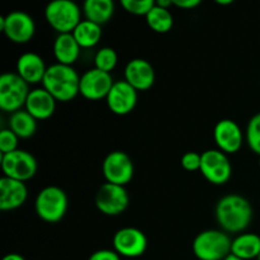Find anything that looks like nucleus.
I'll return each instance as SVG.
<instances>
[{"label":"nucleus","mask_w":260,"mask_h":260,"mask_svg":"<svg viewBox=\"0 0 260 260\" xmlns=\"http://www.w3.org/2000/svg\"><path fill=\"white\" fill-rule=\"evenodd\" d=\"M216 220L226 234H240L245 231L253 220V207L240 194H228L216 205Z\"/></svg>","instance_id":"1"},{"label":"nucleus","mask_w":260,"mask_h":260,"mask_svg":"<svg viewBox=\"0 0 260 260\" xmlns=\"http://www.w3.org/2000/svg\"><path fill=\"white\" fill-rule=\"evenodd\" d=\"M81 47L76 42L73 33L58 35L53 42V55L57 63L73 66L80 55Z\"/></svg>","instance_id":"20"},{"label":"nucleus","mask_w":260,"mask_h":260,"mask_svg":"<svg viewBox=\"0 0 260 260\" xmlns=\"http://www.w3.org/2000/svg\"><path fill=\"white\" fill-rule=\"evenodd\" d=\"M146 23L154 32L168 33L174 25V17L170 9H165L155 4V7L146 15Z\"/></svg>","instance_id":"25"},{"label":"nucleus","mask_w":260,"mask_h":260,"mask_svg":"<svg viewBox=\"0 0 260 260\" xmlns=\"http://www.w3.org/2000/svg\"><path fill=\"white\" fill-rule=\"evenodd\" d=\"M18 141L19 137L10 128H4L0 131V152L2 155L18 150Z\"/></svg>","instance_id":"29"},{"label":"nucleus","mask_w":260,"mask_h":260,"mask_svg":"<svg viewBox=\"0 0 260 260\" xmlns=\"http://www.w3.org/2000/svg\"><path fill=\"white\" fill-rule=\"evenodd\" d=\"M28 197L24 182L2 177L0 179V210L13 211L22 207Z\"/></svg>","instance_id":"17"},{"label":"nucleus","mask_w":260,"mask_h":260,"mask_svg":"<svg viewBox=\"0 0 260 260\" xmlns=\"http://www.w3.org/2000/svg\"><path fill=\"white\" fill-rule=\"evenodd\" d=\"M45 18L58 35L73 33L81 22V10L71 0H53L46 7Z\"/></svg>","instance_id":"5"},{"label":"nucleus","mask_w":260,"mask_h":260,"mask_svg":"<svg viewBox=\"0 0 260 260\" xmlns=\"http://www.w3.org/2000/svg\"><path fill=\"white\" fill-rule=\"evenodd\" d=\"M137 90L126 80L114 81L111 91L107 95V106L112 113L126 116L135 109L137 104Z\"/></svg>","instance_id":"14"},{"label":"nucleus","mask_w":260,"mask_h":260,"mask_svg":"<svg viewBox=\"0 0 260 260\" xmlns=\"http://www.w3.org/2000/svg\"><path fill=\"white\" fill-rule=\"evenodd\" d=\"M29 85L17 73H4L0 76V109L14 113L25 106Z\"/></svg>","instance_id":"6"},{"label":"nucleus","mask_w":260,"mask_h":260,"mask_svg":"<svg viewBox=\"0 0 260 260\" xmlns=\"http://www.w3.org/2000/svg\"><path fill=\"white\" fill-rule=\"evenodd\" d=\"M56 102L45 88H36L30 90L24 108L37 121H45L55 113Z\"/></svg>","instance_id":"19"},{"label":"nucleus","mask_w":260,"mask_h":260,"mask_svg":"<svg viewBox=\"0 0 260 260\" xmlns=\"http://www.w3.org/2000/svg\"><path fill=\"white\" fill-rule=\"evenodd\" d=\"M223 260H243V259L238 258V256H235V255H234V254H230V255H229L228 258H225Z\"/></svg>","instance_id":"36"},{"label":"nucleus","mask_w":260,"mask_h":260,"mask_svg":"<svg viewBox=\"0 0 260 260\" xmlns=\"http://www.w3.org/2000/svg\"><path fill=\"white\" fill-rule=\"evenodd\" d=\"M102 27L90 22V20H81L78 27L74 29L73 36L81 48H91L99 43L102 40Z\"/></svg>","instance_id":"24"},{"label":"nucleus","mask_w":260,"mask_h":260,"mask_svg":"<svg viewBox=\"0 0 260 260\" xmlns=\"http://www.w3.org/2000/svg\"><path fill=\"white\" fill-rule=\"evenodd\" d=\"M69 200L65 190L56 185L40 190L35 201V210L38 217L48 223H56L63 218L68 211Z\"/></svg>","instance_id":"4"},{"label":"nucleus","mask_w":260,"mask_h":260,"mask_svg":"<svg viewBox=\"0 0 260 260\" xmlns=\"http://www.w3.org/2000/svg\"><path fill=\"white\" fill-rule=\"evenodd\" d=\"M129 196L122 185L104 183L99 187L95 196V206L106 216H119L127 210Z\"/></svg>","instance_id":"10"},{"label":"nucleus","mask_w":260,"mask_h":260,"mask_svg":"<svg viewBox=\"0 0 260 260\" xmlns=\"http://www.w3.org/2000/svg\"><path fill=\"white\" fill-rule=\"evenodd\" d=\"M200 4V0H173V5L182 9H194Z\"/></svg>","instance_id":"32"},{"label":"nucleus","mask_w":260,"mask_h":260,"mask_svg":"<svg viewBox=\"0 0 260 260\" xmlns=\"http://www.w3.org/2000/svg\"><path fill=\"white\" fill-rule=\"evenodd\" d=\"M80 78L73 66L53 63L48 66L42 81L45 88L57 102H71L80 94Z\"/></svg>","instance_id":"2"},{"label":"nucleus","mask_w":260,"mask_h":260,"mask_svg":"<svg viewBox=\"0 0 260 260\" xmlns=\"http://www.w3.org/2000/svg\"><path fill=\"white\" fill-rule=\"evenodd\" d=\"M256 260H260V255H259V256H258V259H256Z\"/></svg>","instance_id":"38"},{"label":"nucleus","mask_w":260,"mask_h":260,"mask_svg":"<svg viewBox=\"0 0 260 260\" xmlns=\"http://www.w3.org/2000/svg\"><path fill=\"white\" fill-rule=\"evenodd\" d=\"M9 128L19 139H29L37 131V119L30 116L25 109L10 114Z\"/></svg>","instance_id":"23"},{"label":"nucleus","mask_w":260,"mask_h":260,"mask_svg":"<svg viewBox=\"0 0 260 260\" xmlns=\"http://www.w3.org/2000/svg\"><path fill=\"white\" fill-rule=\"evenodd\" d=\"M231 254L243 260L258 259L260 255V236L251 233L238 235L231 244Z\"/></svg>","instance_id":"21"},{"label":"nucleus","mask_w":260,"mask_h":260,"mask_svg":"<svg viewBox=\"0 0 260 260\" xmlns=\"http://www.w3.org/2000/svg\"><path fill=\"white\" fill-rule=\"evenodd\" d=\"M83 13L86 20L103 25L114 14V3L112 0H86L83 4Z\"/></svg>","instance_id":"22"},{"label":"nucleus","mask_w":260,"mask_h":260,"mask_svg":"<svg viewBox=\"0 0 260 260\" xmlns=\"http://www.w3.org/2000/svg\"><path fill=\"white\" fill-rule=\"evenodd\" d=\"M259 167H260V156H259Z\"/></svg>","instance_id":"37"},{"label":"nucleus","mask_w":260,"mask_h":260,"mask_svg":"<svg viewBox=\"0 0 260 260\" xmlns=\"http://www.w3.org/2000/svg\"><path fill=\"white\" fill-rule=\"evenodd\" d=\"M155 4L156 2L154 0H122L121 2V5L127 13L134 15H145V17L149 14Z\"/></svg>","instance_id":"28"},{"label":"nucleus","mask_w":260,"mask_h":260,"mask_svg":"<svg viewBox=\"0 0 260 260\" xmlns=\"http://www.w3.org/2000/svg\"><path fill=\"white\" fill-rule=\"evenodd\" d=\"M102 170L107 183L122 185V187L128 184L135 174L132 159L123 151L109 152L104 159Z\"/></svg>","instance_id":"11"},{"label":"nucleus","mask_w":260,"mask_h":260,"mask_svg":"<svg viewBox=\"0 0 260 260\" xmlns=\"http://www.w3.org/2000/svg\"><path fill=\"white\" fill-rule=\"evenodd\" d=\"M114 81L109 73L90 69L85 71L80 78V94L89 101H101L107 98Z\"/></svg>","instance_id":"13"},{"label":"nucleus","mask_w":260,"mask_h":260,"mask_svg":"<svg viewBox=\"0 0 260 260\" xmlns=\"http://www.w3.org/2000/svg\"><path fill=\"white\" fill-rule=\"evenodd\" d=\"M147 249V238L140 229H119L113 236V250L121 258H139Z\"/></svg>","instance_id":"12"},{"label":"nucleus","mask_w":260,"mask_h":260,"mask_svg":"<svg viewBox=\"0 0 260 260\" xmlns=\"http://www.w3.org/2000/svg\"><path fill=\"white\" fill-rule=\"evenodd\" d=\"M245 140L250 150L260 156V112L254 114L246 126Z\"/></svg>","instance_id":"27"},{"label":"nucleus","mask_w":260,"mask_h":260,"mask_svg":"<svg viewBox=\"0 0 260 260\" xmlns=\"http://www.w3.org/2000/svg\"><path fill=\"white\" fill-rule=\"evenodd\" d=\"M156 4L159 7L165 8V9H170V7L173 5V0H157Z\"/></svg>","instance_id":"34"},{"label":"nucleus","mask_w":260,"mask_h":260,"mask_svg":"<svg viewBox=\"0 0 260 260\" xmlns=\"http://www.w3.org/2000/svg\"><path fill=\"white\" fill-rule=\"evenodd\" d=\"M124 80L137 91L149 90L155 83V70L144 58H132L124 68Z\"/></svg>","instance_id":"16"},{"label":"nucleus","mask_w":260,"mask_h":260,"mask_svg":"<svg viewBox=\"0 0 260 260\" xmlns=\"http://www.w3.org/2000/svg\"><path fill=\"white\" fill-rule=\"evenodd\" d=\"M37 160L25 150H15L9 154L2 155L3 177L27 182L37 173Z\"/></svg>","instance_id":"8"},{"label":"nucleus","mask_w":260,"mask_h":260,"mask_svg":"<svg viewBox=\"0 0 260 260\" xmlns=\"http://www.w3.org/2000/svg\"><path fill=\"white\" fill-rule=\"evenodd\" d=\"M88 260H121V256L111 249H101L94 251Z\"/></svg>","instance_id":"31"},{"label":"nucleus","mask_w":260,"mask_h":260,"mask_svg":"<svg viewBox=\"0 0 260 260\" xmlns=\"http://www.w3.org/2000/svg\"><path fill=\"white\" fill-rule=\"evenodd\" d=\"M200 172L210 183L222 185L230 180L233 167L225 152L218 149H210L202 154Z\"/></svg>","instance_id":"9"},{"label":"nucleus","mask_w":260,"mask_h":260,"mask_svg":"<svg viewBox=\"0 0 260 260\" xmlns=\"http://www.w3.org/2000/svg\"><path fill=\"white\" fill-rule=\"evenodd\" d=\"M201 161H202V154L189 151L183 155L180 164H182L183 169L188 170V172H196V170H201Z\"/></svg>","instance_id":"30"},{"label":"nucleus","mask_w":260,"mask_h":260,"mask_svg":"<svg viewBox=\"0 0 260 260\" xmlns=\"http://www.w3.org/2000/svg\"><path fill=\"white\" fill-rule=\"evenodd\" d=\"M213 139L218 150L225 154H235L241 149L244 134L240 126L233 119H221L213 128Z\"/></svg>","instance_id":"15"},{"label":"nucleus","mask_w":260,"mask_h":260,"mask_svg":"<svg viewBox=\"0 0 260 260\" xmlns=\"http://www.w3.org/2000/svg\"><path fill=\"white\" fill-rule=\"evenodd\" d=\"M2 260H25L23 258L20 254H17V253H10V254H7V255L4 256Z\"/></svg>","instance_id":"33"},{"label":"nucleus","mask_w":260,"mask_h":260,"mask_svg":"<svg viewBox=\"0 0 260 260\" xmlns=\"http://www.w3.org/2000/svg\"><path fill=\"white\" fill-rule=\"evenodd\" d=\"M117 62H118V56L112 47H102L94 57L95 69H99L104 73L111 74V71L114 70L117 66Z\"/></svg>","instance_id":"26"},{"label":"nucleus","mask_w":260,"mask_h":260,"mask_svg":"<svg viewBox=\"0 0 260 260\" xmlns=\"http://www.w3.org/2000/svg\"><path fill=\"white\" fill-rule=\"evenodd\" d=\"M233 240L222 230H205L193 240V254L200 260H223L231 254Z\"/></svg>","instance_id":"3"},{"label":"nucleus","mask_w":260,"mask_h":260,"mask_svg":"<svg viewBox=\"0 0 260 260\" xmlns=\"http://www.w3.org/2000/svg\"><path fill=\"white\" fill-rule=\"evenodd\" d=\"M233 0H217V4L220 5H230L233 4Z\"/></svg>","instance_id":"35"},{"label":"nucleus","mask_w":260,"mask_h":260,"mask_svg":"<svg viewBox=\"0 0 260 260\" xmlns=\"http://www.w3.org/2000/svg\"><path fill=\"white\" fill-rule=\"evenodd\" d=\"M0 30L10 42L24 45L35 36L36 24L29 14L15 10L5 17H0Z\"/></svg>","instance_id":"7"},{"label":"nucleus","mask_w":260,"mask_h":260,"mask_svg":"<svg viewBox=\"0 0 260 260\" xmlns=\"http://www.w3.org/2000/svg\"><path fill=\"white\" fill-rule=\"evenodd\" d=\"M15 69H17L15 73L28 85H35V84L42 83L46 71H47L43 58L35 52H27L20 55L19 58L17 60Z\"/></svg>","instance_id":"18"}]
</instances>
